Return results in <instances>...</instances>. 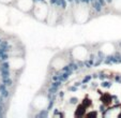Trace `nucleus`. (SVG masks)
<instances>
[{
  "instance_id": "1",
  "label": "nucleus",
  "mask_w": 121,
  "mask_h": 118,
  "mask_svg": "<svg viewBox=\"0 0 121 118\" xmlns=\"http://www.w3.org/2000/svg\"><path fill=\"white\" fill-rule=\"evenodd\" d=\"M48 111L54 117L121 118V61L72 72L55 90Z\"/></svg>"
}]
</instances>
